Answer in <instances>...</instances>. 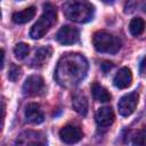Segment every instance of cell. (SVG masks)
Segmentation results:
<instances>
[{
    "instance_id": "21",
    "label": "cell",
    "mask_w": 146,
    "mask_h": 146,
    "mask_svg": "<svg viewBox=\"0 0 146 146\" xmlns=\"http://www.w3.org/2000/svg\"><path fill=\"white\" fill-rule=\"evenodd\" d=\"M139 70H140V73H145V72H146V56H145V57L143 58V60L140 62Z\"/></svg>"
},
{
    "instance_id": "10",
    "label": "cell",
    "mask_w": 146,
    "mask_h": 146,
    "mask_svg": "<svg viewBox=\"0 0 146 146\" xmlns=\"http://www.w3.org/2000/svg\"><path fill=\"white\" fill-rule=\"evenodd\" d=\"M96 122L99 127H110L113 122H114V119H115V115H114V112L112 110V107L110 106H104V107H100L98 108V111L96 112Z\"/></svg>"
},
{
    "instance_id": "20",
    "label": "cell",
    "mask_w": 146,
    "mask_h": 146,
    "mask_svg": "<svg viewBox=\"0 0 146 146\" xmlns=\"http://www.w3.org/2000/svg\"><path fill=\"white\" fill-rule=\"evenodd\" d=\"M21 74H22L21 67L17 66V65H15V64H11V65H10V68H9V71H8V79H9L10 81L15 82V81H17V80L19 79Z\"/></svg>"
},
{
    "instance_id": "18",
    "label": "cell",
    "mask_w": 146,
    "mask_h": 146,
    "mask_svg": "<svg viewBox=\"0 0 146 146\" xmlns=\"http://www.w3.org/2000/svg\"><path fill=\"white\" fill-rule=\"evenodd\" d=\"M129 143L131 146H146V128L132 132Z\"/></svg>"
},
{
    "instance_id": "13",
    "label": "cell",
    "mask_w": 146,
    "mask_h": 146,
    "mask_svg": "<svg viewBox=\"0 0 146 146\" xmlns=\"http://www.w3.org/2000/svg\"><path fill=\"white\" fill-rule=\"evenodd\" d=\"M51 52H52V50L49 46L39 48L35 51L34 58L32 60V66L33 67H41L42 65H44L49 60V58L51 57Z\"/></svg>"
},
{
    "instance_id": "11",
    "label": "cell",
    "mask_w": 146,
    "mask_h": 146,
    "mask_svg": "<svg viewBox=\"0 0 146 146\" xmlns=\"http://www.w3.org/2000/svg\"><path fill=\"white\" fill-rule=\"evenodd\" d=\"M131 82H132V74H131L130 68H128V67L120 68L113 79L114 86L119 89H125V88L130 87Z\"/></svg>"
},
{
    "instance_id": "16",
    "label": "cell",
    "mask_w": 146,
    "mask_h": 146,
    "mask_svg": "<svg viewBox=\"0 0 146 146\" xmlns=\"http://www.w3.org/2000/svg\"><path fill=\"white\" fill-rule=\"evenodd\" d=\"M91 94L94 96V98L97 100V102H100V103H107L111 100L112 96L111 94L107 91L106 88H104L103 86H100L99 83L97 82H94L91 84Z\"/></svg>"
},
{
    "instance_id": "9",
    "label": "cell",
    "mask_w": 146,
    "mask_h": 146,
    "mask_svg": "<svg viewBox=\"0 0 146 146\" xmlns=\"http://www.w3.org/2000/svg\"><path fill=\"white\" fill-rule=\"evenodd\" d=\"M24 115H25L26 121L29 123H32V124L42 123L43 120H44L43 112H42L40 105L36 104V103L27 104L26 107H25V111H24Z\"/></svg>"
},
{
    "instance_id": "23",
    "label": "cell",
    "mask_w": 146,
    "mask_h": 146,
    "mask_svg": "<svg viewBox=\"0 0 146 146\" xmlns=\"http://www.w3.org/2000/svg\"><path fill=\"white\" fill-rule=\"evenodd\" d=\"M143 10L146 13V2H145V3H143Z\"/></svg>"
},
{
    "instance_id": "19",
    "label": "cell",
    "mask_w": 146,
    "mask_h": 146,
    "mask_svg": "<svg viewBox=\"0 0 146 146\" xmlns=\"http://www.w3.org/2000/svg\"><path fill=\"white\" fill-rule=\"evenodd\" d=\"M30 52V47L27 43L25 42H19L15 46L14 48V54H15V57L18 59V60H23L24 58H26V56L29 55Z\"/></svg>"
},
{
    "instance_id": "2",
    "label": "cell",
    "mask_w": 146,
    "mask_h": 146,
    "mask_svg": "<svg viewBox=\"0 0 146 146\" xmlns=\"http://www.w3.org/2000/svg\"><path fill=\"white\" fill-rule=\"evenodd\" d=\"M64 15L76 23H87L92 19L95 8L87 1H66L63 5Z\"/></svg>"
},
{
    "instance_id": "14",
    "label": "cell",
    "mask_w": 146,
    "mask_h": 146,
    "mask_svg": "<svg viewBox=\"0 0 146 146\" xmlns=\"http://www.w3.org/2000/svg\"><path fill=\"white\" fill-rule=\"evenodd\" d=\"M35 15V7L31 6L29 8H25L21 11H15L11 16L13 22L16 24H25L30 22Z\"/></svg>"
},
{
    "instance_id": "17",
    "label": "cell",
    "mask_w": 146,
    "mask_h": 146,
    "mask_svg": "<svg viewBox=\"0 0 146 146\" xmlns=\"http://www.w3.org/2000/svg\"><path fill=\"white\" fill-rule=\"evenodd\" d=\"M145 21L140 17H133L129 24V31L133 36H139L145 31Z\"/></svg>"
},
{
    "instance_id": "5",
    "label": "cell",
    "mask_w": 146,
    "mask_h": 146,
    "mask_svg": "<svg viewBox=\"0 0 146 146\" xmlns=\"http://www.w3.org/2000/svg\"><path fill=\"white\" fill-rule=\"evenodd\" d=\"M43 90L44 81L40 75H30L22 87V91L25 96H38L41 95Z\"/></svg>"
},
{
    "instance_id": "1",
    "label": "cell",
    "mask_w": 146,
    "mask_h": 146,
    "mask_svg": "<svg viewBox=\"0 0 146 146\" xmlns=\"http://www.w3.org/2000/svg\"><path fill=\"white\" fill-rule=\"evenodd\" d=\"M87 72V59L80 54L67 52L64 54L57 63L55 79L60 86L72 88L78 86L86 78Z\"/></svg>"
},
{
    "instance_id": "22",
    "label": "cell",
    "mask_w": 146,
    "mask_h": 146,
    "mask_svg": "<svg viewBox=\"0 0 146 146\" xmlns=\"http://www.w3.org/2000/svg\"><path fill=\"white\" fill-rule=\"evenodd\" d=\"M1 67H3V63H5V50H1Z\"/></svg>"
},
{
    "instance_id": "6",
    "label": "cell",
    "mask_w": 146,
    "mask_h": 146,
    "mask_svg": "<svg viewBox=\"0 0 146 146\" xmlns=\"http://www.w3.org/2000/svg\"><path fill=\"white\" fill-rule=\"evenodd\" d=\"M80 39V32L76 27L71 26V25H64L62 26L57 34H56V40L64 46L67 44H74L79 41Z\"/></svg>"
},
{
    "instance_id": "12",
    "label": "cell",
    "mask_w": 146,
    "mask_h": 146,
    "mask_svg": "<svg viewBox=\"0 0 146 146\" xmlns=\"http://www.w3.org/2000/svg\"><path fill=\"white\" fill-rule=\"evenodd\" d=\"M26 137L24 135H21L17 139V146H47V140L42 137L36 138L39 133L34 132H25Z\"/></svg>"
},
{
    "instance_id": "4",
    "label": "cell",
    "mask_w": 146,
    "mask_h": 146,
    "mask_svg": "<svg viewBox=\"0 0 146 146\" xmlns=\"http://www.w3.org/2000/svg\"><path fill=\"white\" fill-rule=\"evenodd\" d=\"M92 43L98 52L105 54H116L122 46L121 40L119 38L106 31L96 32L92 36Z\"/></svg>"
},
{
    "instance_id": "7",
    "label": "cell",
    "mask_w": 146,
    "mask_h": 146,
    "mask_svg": "<svg viewBox=\"0 0 146 146\" xmlns=\"http://www.w3.org/2000/svg\"><path fill=\"white\" fill-rule=\"evenodd\" d=\"M138 98H139V96H138V94L136 91L130 92V94H127L123 97H121V99L117 103L119 113L122 116H129V115H131L135 112L136 107H137Z\"/></svg>"
},
{
    "instance_id": "8",
    "label": "cell",
    "mask_w": 146,
    "mask_h": 146,
    "mask_svg": "<svg viewBox=\"0 0 146 146\" xmlns=\"http://www.w3.org/2000/svg\"><path fill=\"white\" fill-rule=\"evenodd\" d=\"M83 137L82 130L74 124H67L59 130V138L65 144H75Z\"/></svg>"
},
{
    "instance_id": "3",
    "label": "cell",
    "mask_w": 146,
    "mask_h": 146,
    "mask_svg": "<svg viewBox=\"0 0 146 146\" xmlns=\"http://www.w3.org/2000/svg\"><path fill=\"white\" fill-rule=\"evenodd\" d=\"M57 21V11L56 7L51 3H44L43 5V13L40 16V18L34 23L30 31V36L32 39H40L42 38L50 27L56 23Z\"/></svg>"
},
{
    "instance_id": "15",
    "label": "cell",
    "mask_w": 146,
    "mask_h": 146,
    "mask_svg": "<svg viewBox=\"0 0 146 146\" xmlns=\"http://www.w3.org/2000/svg\"><path fill=\"white\" fill-rule=\"evenodd\" d=\"M72 106L74 108V111L76 113H79L80 115H87L88 113V100L86 98V96L81 92H78L73 96L72 98Z\"/></svg>"
}]
</instances>
